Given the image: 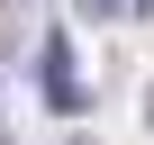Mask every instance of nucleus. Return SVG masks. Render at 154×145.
<instances>
[{"label": "nucleus", "mask_w": 154, "mask_h": 145, "mask_svg": "<svg viewBox=\"0 0 154 145\" xmlns=\"http://www.w3.org/2000/svg\"><path fill=\"white\" fill-rule=\"evenodd\" d=\"M45 109L54 118H82L91 100H82V72H72V45L63 36H45Z\"/></svg>", "instance_id": "obj_1"}, {"label": "nucleus", "mask_w": 154, "mask_h": 145, "mask_svg": "<svg viewBox=\"0 0 154 145\" xmlns=\"http://www.w3.org/2000/svg\"><path fill=\"white\" fill-rule=\"evenodd\" d=\"M72 9H82V18H118L127 0H72Z\"/></svg>", "instance_id": "obj_2"}, {"label": "nucleus", "mask_w": 154, "mask_h": 145, "mask_svg": "<svg viewBox=\"0 0 154 145\" xmlns=\"http://www.w3.org/2000/svg\"><path fill=\"white\" fill-rule=\"evenodd\" d=\"M145 118H154V91H145Z\"/></svg>", "instance_id": "obj_3"}, {"label": "nucleus", "mask_w": 154, "mask_h": 145, "mask_svg": "<svg viewBox=\"0 0 154 145\" xmlns=\"http://www.w3.org/2000/svg\"><path fill=\"white\" fill-rule=\"evenodd\" d=\"M136 9H145V0H136Z\"/></svg>", "instance_id": "obj_4"}]
</instances>
